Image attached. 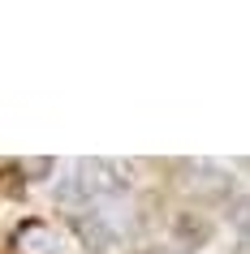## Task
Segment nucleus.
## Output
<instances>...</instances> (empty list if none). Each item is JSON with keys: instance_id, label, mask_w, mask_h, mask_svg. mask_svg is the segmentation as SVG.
Instances as JSON below:
<instances>
[{"instance_id": "f257e3e1", "label": "nucleus", "mask_w": 250, "mask_h": 254, "mask_svg": "<svg viewBox=\"0 0 250 254\" xmlns=\"http://www.w3.org/2000/svg\"><path fill=\"white\" fill-rule=\"evenodd\" d=\"M121 190V177H117V168L112 164H104V160H91V164H78L74 168V177L65 181V190H61V198L65 202H99L104 194H117Z\"/></svg>"}, {"instance_id": "f03ea898", "label": "nucleus", "mask_w": 250, "mask_h": 254, "mask_svg": "<svg viewBox=\"0 0 250 254\" xmlns=\"http://www.w3.org/2000/svg\"><path fill=\"white\" fill-rule=\"evenodd\" d=\"M17 250L22 254H61V241H56V233L43 220H30L22 233H17Z\"/></svg>"}]
</instances>
